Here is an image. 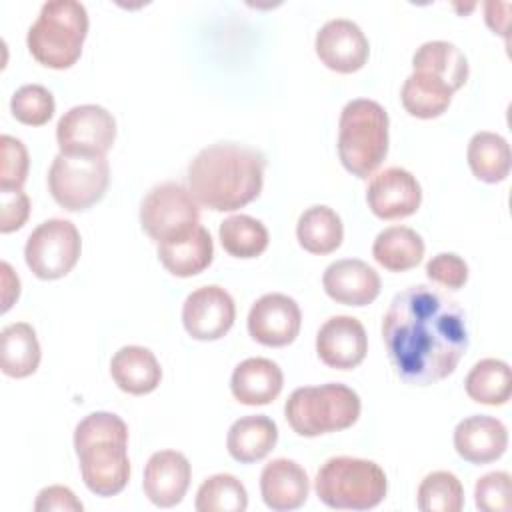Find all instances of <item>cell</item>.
Masks as SVG:
<instances>
[{"mask_svg": "<svg viewBox=\"0 0 512 512\" xmlns=\"http://www.w3.org/2000/svg\"><path fill=\"white\" fill-rule=\"evenodd\" d=\"M466 160L478 180L486 184L502 182L508 178L512 166L510 144L496 132L480 130L468 142Z\"/></svg>", "mask_w": 512, "mask_h": 512, "instance_id": "28", "label": "cell"}, {"mask_svg": "<svg viewBox=\"0 0 512 512\" xmlns=\"http://www.w3.org/2000/svg\"><path fill=\"white\" fill-rule=\"evenodd\" d=\"M2 146V168H0V188L2 190H12V188H22L28 176V150L22 144V140L2 134L0 138Z\"/></svg>", "mask_w": 512, "mask_h": 512, "instance_id": "37", "label": "cell"}, {"mask_svg": "<svg viewBox=\"0 0 512 512\" xmlns=\"http://www.w3.org/2000/svg\"><path fill=\"white\" fill-rule=\"evenodd\" d=\"M194 508L198 512H244L248 508V492L236 476L214 474L200 484Z\"/></svg>", "mask_w": 512, "mask_h": 512, "instance_id": "33", "label": "cell"}, {"mask_svg": "<svg viewBox=\"0 0 512 512\" xmlns=\"http://www.w3.org/2000/svg\"><path fill=\"white\" fill-rule=\"evenodd\" d=\"M36 512H50V510H64V512H82L84 504L76 498V494L68 486H46L38 492L34 502Z\"/></svg>", "mask_w": 512, "mask_h": 512, "instance_id": "40", "label": "cell"}, {"mask_svg": "<svg viewBox=\"0 0 512 512\" xmlns=\"http://www.w3.org/2000/svg\"><path fill=\"white\" fill-rule=\"evenodd\" d=\"M452 94L454 90L440 78L414 70L402 84L400 100L410 116L430 120L442 116L448 110Z\"/></svg>", "mask_w": 512, "mask_h": 512, "instance_id": "29", "label": "cell"}, {"mask_svg": "<svg viewBox=\"0 0 512 512\" xmlns=\"http://www.w3.org/2000/svg\"><path fill=\"white\" fill-rule=\"evenodd\" d=\"M324 292L344 306H366L380 294V276L364 260L344 258L332 262L322 276Z\"/></svg>", "mask_w": 512, "mask_h": 512, "instance_id": "18", "label": "cell"}, {"mask_svg": "<svg viewBox=\"0 0 512 512\" xmlns=\"http://www.w3.org/2000/svg\"><path fill=\"white\" fill-rule=\"evenodd\" d=\"M382 340L400 380L436 384L456 370L468 348L466 314L438 288L408 286L392 298L382 318Z\"/></svg>", "mask_w": 512, "mask_h": 512, "instance_id": "1", "label": "cell"}, {"mask_svg": "<svg viewBox=\"0 0 512 512\" xmlns=\"http://www.w3.org/2000/svg\"><path fill=\"white\" fill-rule=\"evenodd\" d=\"M266 156L238 142H216L202 148L188 166V190L214 212H234L262 192Z\"/></svg>", "mask_w": 512, "mask_h": 512, "instance_id": "2", "label": "cell"}, {"mask_svg": "<svg viewBox=\"0 0 512 512\" xmlns=\"http://www.w3.org/2000/svg\"><path fill=\"white\" fill-rule=\"evenodd\" d=\"M320 502L334 510H370L376 508L388 492V480L380 464L354 458H328L314 480Z\"/></svg>", "mask_w": 512, "mask_h": 512, "instance_id": "7", "label": "cell"}, {"mask_svg": "<svg viewBox=\"0 0 512 512\" xmlns=\"http://www.w3.org/2000/svg\"><path fill=\"white\" fill-rule=\"evenodd\" d=\"M110 184L106 156L56 154L48 170V190L58 206L68 212L88 210L102 200Z\"/></svg>", "mask_w": 512, "mask_h": 512, "instance_id": "8", "label": "cell"}, {"mask_svg": "<svg viewBox=\"0 0 512 512\" xmlns=\"http://www.w3.org/2000/svg\"><path fill=\"white\" fill-rule=\"evenodd\" d=\"M30 216V200L22 188H0V232L8 234L20 230Z\"/></svg>", "mask_w": 512, "mask_h": 512, "instance_id": "39", "label": "cell"}, {"mask_svg": "<svg viewBox=\"0 0 512 512\" xmlns=\"http://www.w3.org/2000/svg\"><path fill=\"white\" fill-rule=\"evenodd\" d=\"M412 68L446 82L454 92L468 80V60L464 52L448 40H428L412 56Z\"/></svg>", "mask_w": 512, "mask_h": 512, "instance_id": "26", "label": "cell"}, {"mask_svg": "<svg viewBox=\"0 0 512 512\" xmlns=\"http://www.w3.org/2000/svg\"><path fill=\"white\" fill-rule=\"evenodd\" d=\"M278 442V426L264 414L238 418L226 436L228 454L242 464L266 458Z\"/></svg>", "mask_w": 512, "mask_h": 512, "instance_id": "24", "label": "cell"}, {"mask_svg": "<svg viewBox=\"0 0 512 512\" xmlns=\"http://www.w3.org/2000/svg\"><path fill=\"white\" fill-rule=\"evenodd\" d=\"M368 336L354 316H332L316 334L318 358L334 370H352L366 358Z\"/></svg>", "mask_w": 512, "mask_h": 512, "instance_id": "16", "label": "cell"}, {"mask_svg": "<svg viewBox=\"0 0 512 512\" xmlns=\"http://www.w3.org/2000/svg\"><path fill=\"white\" fill-rule=\"evenodd\" d=\"M116 140V120L100 104H80L56 124V142L66 156H104Z\"/></svg>", "mask_w": 512, "mask_h": 512, "instance_id": "11", "label": "cell"}, {"mask_svg": "<svg viewBox=\"0 0 512 512\" xmlns=\"http://www.w3.org/2000/svg\"><path fill=\"white\" fill-rule=\"evenodd\" d=\"M464 390L478 404L502 406L512 394V370L504 360L484 358L466 374Z\"/></svg>", "mask_w": 512, "mask_h": 512, "instance_id": "31", "label": "cell"}, {"mask_svg": "<svg viewBox=\"0 0 512 512\" xmlns=\"http://www.w3.org/2000/svg\"><path fill=\"white\" fill-rule=\"evenodd\" d=\"M298 244L310 254H330L340 248L344 238V226L336 210L324 204L306 208L296 224Z\"/></svg>", "mask_w": 512, "mask_h": 512, "instance_id": "30", "label": "cell"}, {"mask_svg": "<svg viewBox=\"0 0 512 512\" xmlns=\"http://www.w3.org/2000/svg\"><path fill=\"white\" fill-rule=\"evenodd\" d=\"M88 34V12L76 0H48L28 28L26 46L32 58L54 70L74 66Z\"/></svg>", "mask_w": 512, "mask_h": 512, "instance_id": "4", "label": "cell"}, {"mask_svg": "<svg viewBox=\"0 0 512 512\" xmlns=\"http://www.w3.org/2000/svg\"><path fill=\"white\" fill-rule=\"evenodd\" d=\"M214 258V242L204 226H196L188 236L158 244V260L178 278H190L204 272Z\"/></svg>", "mask_w": 512, "mask_h": 512, "instance_id": "23", "label": "cell"}, {"mask_svg": "<svg viewBox=\"0 0 512 512\" xmlns=\"http://www.w3.org/2000/svg\"><path fill=\"white\" fill-rule=\"evenodd\" d=\"M476 508L482 512H510L512 510V478L508 472L496 470L478 478L474 486Z\"/></svg>", "mask_w": 512, "mask_h": 512, "instance_id": "36", "label": "cell"}, {"mask_svg": "<svg viewBox=\"0 0 512 512\" xmlns=\"http://www.w3.org/2000/svg\"><path fill=\"white\" fill-rule=\"evenodd\" d=\"M360 410L358 392L340 382L296 388L284 404L290 428L304 438L346 430L356 424Z\"/></svg>", "mask_w": 512, "mask_h": 512, "instance_id": "6", "label": "cell"}, {"mask_svg": "<svg viewBox=\"0 0 512 512\" xmlns=\"http://www.w3.org/2000/svg\"><path fill=\"white\" fill-rule=\"evenodd\" d=\"M110 376L116 386L132 396L150 394L162 380V368L154 352L144 346H122L110 360Z\"/></svg>", "mask_w": 512, "mask_h": 512, "instance_id": "22", "label": "cell"}, {"mask_svg": "<svg viewBox=\"0 0 512 512\" xmlns=\"http://www.w3.org/2000/svg\"><path fill=\"white\" fill-rule=\"evenodd\" d=\"M190 478L192 468L182 452L158 450L146 462L142 488L154 506L172 508L186 496Z\"/></svg>", "mask_w": 512, "mask_h": 512, "instance_id": "17", "label": "cell"}, {"mask_svg": "<svg viewBox=\"0 0 512 512\" xmlns=\"http://www.w3.org/2000/svg\"><path fill=\"white\" fill-rule=\"evenodd\" d=\"M308 492V474L296 460L276 458L262 468L260 494L270 510H296L308 500Z\"/></svg>", "mask_w": 512, "mask_h": 512, "instance_id": "20", "label": "cell"}, {"mask_svg": "<svg viewBox=\"0 0 512 512\" xmlns=\"http://www.w3.org/2000/svg\"><path fill=\"white\" fill-rule=\"evenodd\" d=\"M74 450L86 488L96 496H116L130 480L128 426L112 412H92L74 428Z\"/></svg>", "mask_w": 512, "mask_h": 512, "instance_id": "3", "label": "cell"}, {"mask_svg": "<svg viewBox=\"0 0 512 512\" xmlns=\"http://www.w3.org/2000/svg\"><path fill=\"white\" fill-rule=\"evenodd\" d=\"M0 274H2V312H8L14 300H18L20 296V278L14 274L8 262L0 264Z\"/></svg>", "mask_w": 512, "mask_h": 512, "instance_id": "42", "label": "cell"}, {"mask_svg": "<svg viewBox=\"0 0 512 512\" xmlns=\"http://www.w3.org/2000/svg\"><path fill=\"white\" fill-rule=\"evenodd\" d=\"M388 112L370 98L350 100L338 120V156L342 166L368 178L388 154Z\"/></svg>", "mask_w": 512, "mask_h": 512, "instance_id": "5", "label": "cell"}, {"mask_svg": "<svg viewBox=\"0 0 512 512\" xmlns=\"http://www.w3.org/2000/svg\"><path fill=\"white\" fill-rule=\"evenodd\" d=\"M454 448L470 464H490L506 452L508 430L494 416L474 414L456 424Z\"/></svg>", "mask_w": 512, "mask_h": 512, "instance_id": "19", "label": "cell"}, {"mask_svg": "<svg viewBox=\"0 0 512 512\" xmlns=\"http://www.w3.org/2000/svg\"><path fill=\"white\" fill-rule=\"evenodd\" d=\"M284 386V374L280 366L270 358H246L242 360L230 378L232 396L246 406H266L274 402Z\"/></svg>", "mask_w": 512, "mask_h": 512, "instance_id": "21", "label": "cell"}, {"mask_svg": "<svg viewBox=\"0 0 512 512\" xmlns=\"http://www.w3.org/2000/svg\"><path fill=\"white\" fill-rule=\"evenodd\" d=\"M222 248L234 258H256L268 248L266 226L248 214H234L220 222L218 228Z\"/></svg>", "mask_w": 512, "mask_h": 512, "instance_id": "32", "label": "cell"}, {"mask_svg": "<svg viewBox=\"0 0 512 512\" xmlns=\"http://www.w3.org/2000/svg\"><path fill=\"white\" fill-rule=\"evenodd\" d=\"M300 326V306L288 294H264L248 312V334L262 346L282 348L292 344L300 332Z\"/></svg>", "mask_w": 512, "mask_h": 512, "instance_id": "13", "label": "cell"}, {"mask_svg": "<svg viewBox=\"0 0 512 512\" xmlns=\"http://www.w3.org/2000/svg\"><path fill=\"white\" fill-rule=\"evenodd\" d=\"M508 10H510V2H486L484 4V14H486L484 18H486V24L490 26V30L494 34L506 36Z\"/></svg>", "mask_w": 512, "mask_h": 512, "instance_id": "41", "label": "cell"}, {"mask_svg": "<svg viewBox=\"0 0 512 512\" xmlns=\"http://www.w3.org/2000/svg\"><path fill=\"white\" fill-rule=\"evenodd\" d=\"M416 502L422 512H460L464 506L462 482L448 470L430 472L418 486Z\"/></svg>", "mask_w": 512, "mask_h": 512, "instance_id": "34", "label": "cell"}, {"mask_svg": "<svg viewBox=\"0 0 512 512\" xmlns=\"http://www.w3.org/2000/svg\"><path fill=\"white\" fill-rule=\"evenodd\" d=\"M426 276L448 290H460L468 280V264L454 252H440L426 262Z\"/></svg>", "mask_w": 512, "mask_h": 512, "instance_id": "38", "label": "cell"}, {"mask_svg": "<svg viewBox=\"0 0 512 512\" xmlns=\"http://www.w3.org/2000/svg\"><path fill=\"white\" fill-rule=\"evenodd\" d=\"M56 110L54 96L42 84H24L10 98L12 116L26 126H44Z\"/></svg>", "mask_w": 512, "mask_h": 512, "instance_id": "35", "label": "cell"}, {"mask_svg": "<svg viewBox=\"0 0 512 512\" xmlns=\"http://www.w3.org/2000/svg\"><path fill=\"white\" fill-rule=\"evenodd\" d=\"M372 256L390 272H406L422 262L424 240L408 226H388L374 238Z\"/></svg>", "mask_w": 512, "mask_h": 512, "instance_id": "27", "label": "cell"}, {"mask_svg": "<svg viewBox=\"0 0 512 512\" xmlns=\"http://www.w3.org/2000/svg\"><path fill=\"white\" fill-rule=\"evenodd\" d=\"M42 352L36 330L28 322H12L0 332V368L10 378H26L38 370Z\"/></svg>", "mask_w": 512, "mask_h": 512, "instance_id": "25", "label": "cell"}, {"mask_svg": "<svg viewBox=\"0 0 512 512\" xmlns=\"http://www.w3.org/2000/svg\"><path fill=\"white\" fill-rule=\"evenodd\" d=\"M200 204L178 182L154 186L140 204L142 230L158 244L174 242L200 226Z\"/></svg>", "mask_w": 512, "mask_h": 512, "instance_id": "9", "label": "cell"}, {"mask_svg": "<svg viewBox=\"0 0 512 512\" xmlns=\"http://www.w3.org/2000/svg\"><path fill=\"white\" fill-rule=\"evenodd\" d=\"M82 238L70 220L50 218L38 224L24 246V260L40 280H58L78 262Z\"/></svg>", "mask_w": 512, "mask_h": 512, "instance_id": "10", "label": "cell"}, {"mask_svg": "<svg viewBox=\"0 0 512 512\" xmlns=\"http://www.w3.org/2000/svg\"><path fill=\"white\" fill-rule=\"evenodd\" d=\"M320 62L340 74L360 70L370 54V44L362 28L348 18H332L318 32L314 40Z\"/></svg>", "mask_w": 512, "mask_h": 512, "instance_id": "14", "label": "cell"}, {"mask_svg": "<svg viewBox=\"0 0 512 512\" xmlns=\"http://www.w3.org/2000/svg\"><path fill=\"white\" fill-rule=\"evenodd\" d=\"M236 318L234 298L216 284L192 290L182 304V324L194 340L212 342L228 334Z\"/></svg>", "mask_w": 512, "mask_h": 512, "instance_id": "12", "label": "cell"}, {"mask_svg": "<svg viewBox=\"0 0 512 512\" xmlns=\"http://www.w3.org/2000/svg\"><path fill=\"white\" fill-rule=\"evenodd\" d=\"M366 202L374 216L398 220L412 216L422 202V188L416 176L400 166H390L368 182Z\"/></svg>", "mask_w": 512, "mask_h": 512, "instance_id": "15", "label": "cell"}]
</instances>
